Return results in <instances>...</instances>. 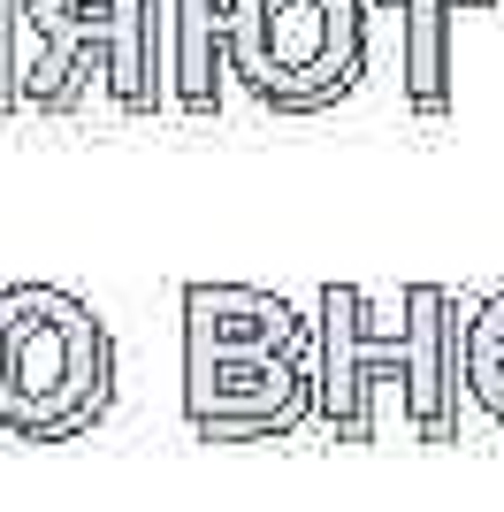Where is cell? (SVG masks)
Listing matches in <instances>:
<instances>
[{
	"mask_svg": "<svg viewBox=\"0 0 504 512\" xmlns=\"http://www.w3.org/2000/svg\"><path fill=\"white\" fill-rule=\"evenodd\" d=\"M375 375H405V329H375L359 283H321L314 406L344 444H367V436H375Z\"/></svg>",
	"mask_w": 504,
	"mask_h": 512,
	"instance_id": "5b68a950",
	"label": "cell"
},
{
	"mask_svg": "<svg viewBox=\"0 0 504 512\" xmlns=\"http://www.w3.org/2000/svg\"><path fill=\"white\" fill-rule=\"evenodd\" d=\"M314 406V375L298 360H222L184 352V421L199 444H275Z\"/></svg>",
	"mask_w": 504,
	"mask_h": 512,
	"instance_id": "277c9868",
	"label": "cell"
},
{
	"mask_svg": "<svg viewBox=\"0 0 504 512\" xmlns=\"http://www.w3.org/2000/svg\"><path fill=\"white\" fill-rule=\"evenodd\" d=\"M39 39H54V62L23 100L62 107L84 54L107 62V92L130 115L168 107V0H23Z\"/></svg>",
	"mask_w": 504,
	"mask_h": 512,
	"instance_id": "3957f363",
	"label": "cell"
},
{
	"mask_svg": "<svg viewBox=\"0 0 504 512\" xmlns=\"http://www.w3.org/2000/svg\"><path fill=\"white\" fill-rule=\"evenodd\" d=\"M306 321L291 299L252 291V283H184V352L222 360H298Z\"/></svg>",
	"mask_w": 504,
	"mask_h": 512,
	"instance_id": "52a82bcc",
	"label": "cell"
},
{
	"mask_svg": "<svg viewBox=\"0 0 504 512\" xmlns=\"http://www.w3.org/2000/svg\"><path fill=\"white\" fill-rule=\"evenodd\" d=\"M398 8H405V0H398ZM459 8H497V0H459Z\"/></svg>",
	"mask_w": 504,
	"mask_h": 512,
	"instance_id": "8fae6325",
	"label": "cell"
},
{
	"mask_svg": "<svg viewBox=\"0 0 504 512\" xmlns=\"http://www.w3.org/2000/svg\"><path fill=\"white\" fill-rule=\"evenodd\" d=\"M451 16L459 0H405V100L413 115H451Z\"/></svg>",
	"mask_w": 504,
	"mask_h": 512,
	"instance_id": "9c48e42d",
	"label": "cell"
},
{
	"mask_svg": "<svg viewBox=\"0 0 504 512\" xmlns=\"http://www.w3.org/2000/svg\"><path fill=\"white\" fill-rule=\"evenodd\" d=\"M230 77V0H168V107L214 115Z\"/></svg>",
	"mask_w": 504,
	"mask_h": 512,
	"instance_id": "ba28073f",
	"label": "cell"
},
{
	"mask_svg": "<svg viewBox=\"0 0 504 512\" xmlns=\"http://www.w3.org/2000/svg\"><path fill=\"white\" fill-rule=\"evenodd\" d=\"M115 398V337L84 299L54 283L0 291V428L16 444H62Z\"/></svg>",
	"mask_w": 504,
	"mask_h": 512,
	"instance_id": "6da1fadb",
	"label": "cell"
},
{
	"mask_svg": "<svg viewBox=\"0 0 504 512\" xmlns=\"http://www.w3.org/2000/svg\"><path fill=\"white\" fill-rule=\"evenodd\" d=\"M474 360V306H459L443 283L405 291V406L428 444L459 436V383Z\"/></svg>",
	"mask_w": 504,
	"mask_h": 512,
	"instance_id": "8992f818",
	"label": "cell"
},
{
	"mask_svg": "<svg viewBox=\"0 0 504 512\" xmlns=\"http://www.w3.org/2000/svg\"><path fill=\"white\" fill-rule=\"evenodd\" d=\"M230 77L275 115L336 107L367 77L359 0H230Z\"/></svg>",
	"mask_w": 504,
	"mask_h": 512,
	"instance_id": "7a4b0ae2",
	"label": "cell"
},
{
	"mask_svg": "<svg viewBox=\"0 0 504 512\" xmlns=\"http://www.w3.org/2000/svg\"><path fill=\"white\" fill-rule=\"evenodd\" d=\"M16 23H23V8L0 0V115L23 100V85H16Z\"/></svg>",
	"mask_w": 504,
	"mask_h": 512,
	"instance_id": "30bf717a",
	"label": "cell"
}]
</instances>
